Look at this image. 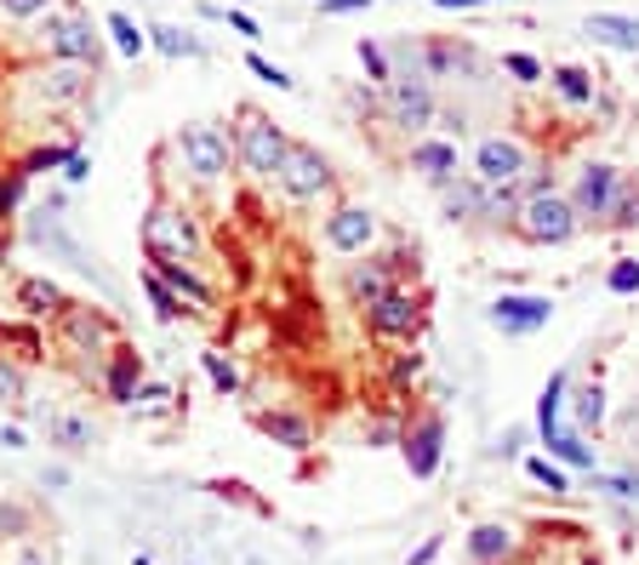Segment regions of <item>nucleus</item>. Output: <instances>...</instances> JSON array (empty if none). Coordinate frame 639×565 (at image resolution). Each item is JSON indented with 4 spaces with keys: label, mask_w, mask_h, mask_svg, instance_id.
<instances>
[{
    "label": "nucleus",
    "mask_w": 639,
    "mask_h": 565,
    "mask_svg": "<svg viewBox=\"0 0 639 565\" xmlns=\"http://www.w3.org/2000/svg\"><path fill=\"white\" fill-rule=\"evenodd\" d=\"M502 69L514 74V81H543V63H536V58H525V51H508V58H502Z\"/></svg>",
    "instance_id": "36"
},
{
    "label": "nucleus",
    "mask_w": 639,
    "mask_h": 565,
    "mask_svg": "<svg viewBox=\"0 0 639 565\" xmlns=\"http://www.w3.org/2000/svg\"><path fill=\"white\" fill-rule=\"evenodd\" d=\"M46 434H52L63 451H86L92 446V423H81V417H46Z\"/></svg>",
    "instance_id": "25"
},
{
    "label": "nucleus",
    "mask_w": 639,
    "mask_h": 565,
    "mask_svg": "<svg viewBox=\"0 0 639 565\" xmlns=\"http://www.w3.org/2000/svg\"><path fill=\"white\" fill-rule=\"evenodd\" d=\"M348 12H371V0H320V17H348Z\"/></svg>",
    "instance_id": "39"
},
{
    "label": "nucleus",
    "mask_w": 639,
    "mask_h": 565,
    "mask_svg": "<svg viewBox=\"0 0 639 565\" xmlns=\"http://www.w3.org/2000/svg\"><path fill=\"white\" fill-rule=\"evenodd\" d=\"M228 17V30H235V35H246V40H258V23H251L246 12H223Z\"/></svg>",
    "instance_id": "44"
},
{
    "label": "nucleus",
    "mask_w": 639,
    "mask_h": 565,
    "mask_svg": "<svg viewBox=\"0 0 639 565\" xmlns=\"http://www.w3.org/2000/svg\"><path fill=\"white\" fill-rule=\"evenodd\" d=\"M434 554H440V537H428V543H423V549H417V554H412V565H428V560H434Z\"/></svg>",
    "instance_id": "46"
},
{
    "label": "nucleus",
    "mask_w": 639,
    "mask_h": 565,
    "mask_svg": "<svg viewBox=\"0 0 639 565\" xmlns=\"http://www.w3.org/2000/svg\"><path fill=\"white\" fill-rule=\"evenodd\" d=\"M389 103L400 126H428L434 120V92L428 81H389Z\"/></svg>",
    "instance_id": "16"
},
{
    "label": "nucleus",
    "mask_w": 639,
    "mask_h": 565,
    "mask_svg": "<svg viewBox=\"0 0 639 565\" xmlns=\"http://www.w3.org/2000/svg\"><path fill=\"white\" fill-rule=\"evenodd\" d=\"M605 286L617 292V297H634V292H639V257H623V263H611Z\"/></svg>",
    "instance_id": "31"
},
{
    "label": "nucleus",
    "mask_w": 639,
    "mask_h": 565,
    "mask_svg": "<svg viewBox=\"0 0 639 565\" xmlns=\"http://www.w3.org/2000/svg\"><path fill=\"white\" fill-rule=\"evenodd\" d=\"M582 35L611 46V51H639V17H628V12H588Z\"/></svg>",
    "instance_id": "14"
},
{
    "label": "nucleus",
    "mask_w": 639,
    "mask_h": 565,
    "mask_svg": "<svg viewBox=\"0 0 639 565\" xmlns=\"http://www.w3.org/2000/svg\"><path fill=\"white\" fill-rule=\"evenodd\" d=\"M63 177H69V184H86V177H92V161H86V154H69V161H63Z\"/></svg>",
    "instance_id": "42"
},
{
    "label": "nucleus",
    "mask_w": 639,
    "mask_h": 565,
    "mask_svg": "<svg viewBox=\"0 0 639 565\" xmlns=\"http://www.w3.org/2000/svg\"><path fill=\"white\" fill-rule=\"evenodd\" d=\"M577 205L566 195H554V189H531L525 205H520V235L536 240V246H566L577 235Z\"/></svg>",
    "instance_id": "1"
},
{
    "label": "nucleus",
    "mask_w": 639,
    "mask_h": 565,
    "mask_svg": "<svg viewBox=\"0 0 639 565\" xmlns=\"http://www.w3.org/2000/svg\"><path fill=\"white\" fill-rule=\"evenodd\" d=\"M143 246H149V257L155 263H189V257L200 251V235H194V217H184V212H149L143 217Z\"/></svg>",
    "instance_id": "3"
},
{
    "label": "nucleus",
    "mask_w": 639,
    "mask_h": 565,
    "mask_svg": "<svg viewBox=\"0 0 639 565\" xmlns=\"http://www.w3.org/2000/svg\"><path fill=\"white\" fill-rule=\"evenodd\" d=\"M588 565H600V560H588Z\"/></svg>",
    "instance_id": "49"
},
{
    "label": "nucleus",
    "mask_w": 639,
    "mask_h": 565,
    "mask_svg": "<svg viewBox=\"0 0 639 565\" xmlns=\"http://www.w3.org/2000/svg\"><path fill=\"white\" fill-rule=\"evenodd\" d=\"M286 132H280L274 120H263V115H246L240 120V138H235V154L246 161V172L251 177H280V161H286Z\"/></svg>",
    "instance_id": "4"
},
{
    "label": "nucleus",
    "mask_w": 639,
    "mask_h": 565,
    "mask_svg": "<svg viewBox=\"0 0 639 565\" xmlns=\"http://www.w3.org/2000/svg\"><path fill=\"white\" fill-rule=\"evenodd\" d=\"M554 320V303L548 297H520V292H502L492 303V326L508 331V338H525V331H543Z\"/></svg>",
    "instance_id": "12"
},
{
    "label": "nucleus",
    "mask_w": 639,
    "mask_h": 565,
    "mask_svg": "<svg viewBox=\"0 0 639 565\" xmlns=\"http://www.w3.org/2000/svg\"><path fill=\"white\" fill-rule=\"evenodd\" d=\"M280 189H286L292 200H320L331 189V166H326V154L309 149V143H292L286 149V161H280Z\"/></svg>",
    "instance_id": "8"
},
{
    "label": "nucleus",
    "mask_w": 639,
    "mask_h": 565,
    "mask_svg": "<svg viewBox=\"0 0 639 565\" xmlns=\"http://www.w3.org/2000/svg\"><path fill=\"white\" fill-rule=\"evenodd\" d=\"M525 474L536 485H548V492H571V480H566V469H559L554 457H525Z\"/></svg>",
    "instance_id": "28"
},
{
    "label": "nucleus",
    "mask_w": 639,
    "mask_h": 565,
    "mask_svg": "<svg viewBox=\"0 0 639 565\" xmlns=\"http://www.w3.org/2000/svg\"><path fill=\"white\" fill-rule=\"evenodd\" d=\"M577 423H582V428H600V423H605V395H600V382L577 400Z\"/></svg>",
    "instance_id": "34"
},
{
    "label": "nucleus",
    "mask_w": 639,
    "mask_h": 565,
    "mask_svg": "<svg viewBox=\"0 0 639 565\" xmlns=\"http://www.w3.org/2000/svg\"><path fill=\"white\" fill-rule=\"evenodd\" d=\"M348 292L360 297L366 308L377 303V297H389L394 286H389V263H354V274H348Z\"/></svg>",
    "instance_id": "19"
},
{
    "label": "nucleus",
    "mask_w": 639,
    "mask_h": 565,
    "mask_svg": "<svg viewBox=\"0 0 639 565\" xmlns=\"http://www.w3.org/2000/svg\"><path fill=\"white\" fill-rule=\"evenodd\" d=\"M360 63H366V74H371V81H382V86H389V81H394V69H389V58H382V46L360 40Z\"/></svg>",
    "instance_id": "35"
},
{
    "label": "nucleus",
    "mask_w": 639,
    "mask_h": 565,
    "mask_svg": "<svg viewBox=\"0 0 639 565\" xmlns=\"http://www.w3.org/2000/svg\"><path fill=\"white\" fill-rule=\"evenodd\" d=\"M177 154H184V166L200 184H217L228 172V161H235V149H228V138L217 126H184V132H177Z\"/></svg>",
    "instance_id": "5"
},
{
    "label": "nucleus",
    "mask_w": 639,
    "mask_h": 565,
    "mask_svg": "<svg viewBox=\"0 0 639 565\" xmlns=\"http://www.w3.org/2000/svg\"><path fill=\"white\" fill-rule=\"evenodd\" d=\"M440 451H446V423L440 417H423L412 434H405V462H412V474L428 480L440 469Z\"/></svg>",
    "instance_id": "13"
},
{
    "label": "nucleus",
    "mask_w": 639,
    "mask_h": 565,
    "mask_svg": "<svg viewBox=\"0 0 639 565\" xmlns=\"http://www.w3.org/2000/svg\"><path fill=\"white\" fill-rule=\"evenodd\" d=\"M246 69H251V74H258V81H269L274 92H292V74H286V69H280V63H269V58H263V51H246Z\"/></svg>",
    "instance_id": "32"
},
{
    "label": "nucleus",
    "mask_w": 639,
    "mask_h": 565,
    "mask_svg": "<svg viewBox=\"0 0 639 565\" xmlns=\"http://www.w3.org/2000/svg\"><path fill=\"white\" fill-rule=\"evenodd\" d=\"M263 434H274V440H280V446H292V451L309 446V423L292 417V411H269V417H263Z\"/></svg>",
    "instance_id": "24"
},
{
    "label": "nucleus",
    "mask_w": 639,
    "mask_h": 565,
    "mask_svg": "<svg viewBox=\"0 0 639 565\" xmlns=\"http://www.w3.org/2000/svg\"><path fill=\"white\" fill-rule=\"evenodd\" d=\"M611 223H617V228H628V223H639V189H617V200H611V212H605Z\"/></svg>",
    "instance_id": "33"
},
{
    "label": "nucleus",
    "mask_w": 639,
    "mask_h": 565,
    "mask_svg": "<svg viewBox=\"0 0 639 565\" xmlns=\"http://www.w3.org/2000/svg\"><path fill=\"white\" fill-rule=\"evenodd\" d=\"M377 240V217L366 205H338V212L326 217V246L343 251V257H366Z\"/></svg>",
    "instance_id": "10"
},
{
    "label": "nucleus",
    "mask_w": 639,
    "mask_h": 565,
    "mask_svg": "<svg viewBox=\"0 0 639 565\" xmlns=\"http://www.w3.org/2000/svg\"><path fill=\"white\" fill-rule=\"evenodd\" d=\"M40 35H46V46H52L58 63H81V69L97 63V35H92L86 17H46Z\"/></svg>",
    "instance_id": "9"
},
{
    "label": "nucleus",
    "mask_w": 639,
    "mask_h": 565,
    "mask_svg": "<svg viewBox=\"0 0 639 565\" xmlns=\"http://www.w3.org/2000/svg\"><path fill=\"white\" fill-rule=\"evenodd\" d=\"M17 297H23V308H29V315H63V308H69L52 280H23Z\"/></svg>",
    "instance_id": "22"
},
{
    "label": "nucleus",
    "mask_w": 639,
    "mask_h": 565,
    "mask_svg": "<svg viewBox=\"0 0 639 565\" xmlns=\"http://www.w3.org/2000/svg\"><path fill=\"white\" fill-rule=\"evenodd\" d=\"M412 172H423L428 184H446V177L457 172V143H446V138L412 143Z\"/></svg>",
    "instance_id": "18"
},
{
    "label": "nucleus",
    "mask_w": 639,
    "mask_h": 565,
    "mask_svg": "<svg viewBox=\"0 0 639 565\" xmlns=\"http://www.w3.org/2000/svg\"><path fill=\"white\" fill-rule=\"evenodd\" d=\"M0 446H7V451H23V428H0Z\"/></svg>",
    "instance_id": "47"
},
{
    "label": "nucleus",
    "mask_w": 639,
    "mask_h": 565,
    "mask_svg": "<svg viewBox=\"0 0 639 565\" xmlns=\"http://www.w3.org/2000/svg\"><path fill=\"white\" fill-rule=\"evenodd\" d=\"M566 389H571V377H566V372H554V377H548V389H543V400H536V428H543L548 457L571 462V469H594V451H588L571 428H559V400H566Z\"/></svg>",
    "instance_id": "2"
},
{
    "label": "nucleus",
    "mask_w": 639,
    "mask_h": 565,
    "mask_svg": "<svg viewBox=\"0 0 639 565\" xmlns=\"http://www.w3.org/2000/svg\"><path fill=\"white\" fill-rule=\"evenodd\" d=\"M104 30L115 35V51H120V58H143V51H149V30H138L126 12H109Z\"/></svg>",
    "instance_id": "21"
},
{
    "label": "nucleus",
    "mask_w": 639,
    "mask_h": 565,
    "mask_svg": "<svg viewBox=\"0 0 639 565\" xmlns=\"http://www.w3.org/2000/svg\"><path fill=\"white\" fill-rule=\"evenodd\" d=\"M200 366H206V377H212V389H217V395H235V389H240V372L228 366L223 354H200Z\"/></svg>",
    "instance_id": "30"
},
{
    "label": "nucleus",
    "mask_w": 639,
    "mask_h": 565,
    "mask_svg": "<svg viewBox=\"0 0 639 565\" xmlns=\"http://www.w3.org/2000/svg\"><path fill=\"white\" fill-rule=\"evenodd\" d=\"M423 377V354H400L394 360V382H417Z\"/></svg>",
    "instance_id": "41"
},
{
    "label": "nucleus",
    "mask_w": 639,
    "mask_h": 565,
    "mask_svg": "<svg viewBox=\"0 0 639 565\" xmlns=\"http://www.w3.org/2000/svg\"><path fill=\"white\" fill-rule=\"evenodd\" d=\"M143 292H149V303H155V315H161V320H177V315H184V297H177L155 269L143 274Z\"/></svg>",
    "instance_id": "26"
},
{
    "label": "nucleus",
    "mask_w": 639,
    "mask_h": 565,
    "mask_svg": "<svg viewBox=\"0 0 639 565\" xmlns=\"http://www.w3.org/2000/svg\"><path fill=\"white\" fill-rule=\"evenodd\" d=\"M149 40H155L166 58H194V51H200V40H189L184 30H166V23H161V30H149Z\"/></svg>",
    "instance_id": "29"
},
{
    "label": "nucleus",
    "mask_w": 639,
    "mask_h": 565,
    "mask_svg": "<svg viewBox=\"0 0 639 565\" xmlns=\"http://www.w3.org/2000/svg\"><path fill=\"white\" fill-rule=\"evenodd\" d=\"M428 7H440V12H469V7H492V0H428Z\"/></svg>",
    "instance_id": "45"
},
{
    "label": "nucleus",
    "mask_w": 639,
    "mask_h": 565,
    "mask_svg": "<svg viewBox=\"0 0 639 565\" xmlns=\"http://www.w3.org/2000/svg\"><path fill=\"white\" fill-rule=\"evenodd\" d=\"M0 400H7V405H23V372L7 366V360H0Z\"/></svg>",
    "instance_id": "37"
},
{
    "label": "nucleus",
    "mask_w": 639,
    "mask_h": 565,
    "mask_svg": "<svg viewBox=\"0 0 639 565\" xmlns=\"http://www.w3.org/2000/svg\"><path fill=\"white\" fill-rule=\"evenodd\" d=\"M86 86H92V69H81V63H52L40 74V97L46 103H74V97H86Z\"/></svg>",
    "instance_id": "17"
},
{
    "label": "nucleus",
    "mask_w": 639,
    "mask_h": 565,
    "mask_svg": "<svg viewBox=\"0 0 639 565\" xmlns=\"http://www.w3.org/2000/svg\"><path fill=\"white\" fill-rule=\"evenodd\" d=\"M132 377H138V354H132V349H120V360H115V372H109V395H115L120 405H132V400H138V389H132Z\"/></svg>",
    "instance_id": "27"
},
{
    "label": "nucleus",
    "mask_w": 639,
    "mask_h": 565,
    "mask_svg": "<svg viewBox=\"0 0 639 565\" xmlns=\"http://www.w3.org/2000/svg\"><path fill=\"white\" fill-rule=\"evenodd\" d=\"M514 549H520L514 526L485 520V526H474V531H469V560H474V565H502V560H514Z\"/></svg>",
    "instance_id": "15"
},
{
    "label": "nucleus",
    "mask_w": 639,
    "mask_h": 565,
    "mask_svg": "<svg viewBox=\"0 0 639 565\" xmlns=\"http://www.w3.org/2000/svg\"><path fill=\"white\" fill-rule=\"evenodd\" d=\"M12 565H46V554L40 549H17V560Z\"/></svg>",
    "instance_id": "48"
},
{
    "label": "nucleus",
    "mask_w": 639,
    "mask_h": 565,
    "mask_svg": "<svg viewBox=\"0 0 639 565\" xmlns=\"http://www.w3.org/2000/svg\"><path fill=\"white\" fill-rule=\"evenodd\" d=\"M525 172H531V154L514 138H485L474 149V184H485V189H508V184H520Z\"/></svg>",
    "instance_id": "7"
},
{
    "label": "nucleus",
    "mask_w": 639,
    "mask_h": 565,
    "mask_svg": "<svg viewBox=\"0 0 639 565\" xmlns=\"http://www.w3.org/2000/svg\"><path fill=\"white\" fill-rule=\"evenodd\" d=\"M366 326L377 331V338H389V343H412L417 331H423V297L417 292H389V297H377L366 308Z\"/></svg>",
    "instance_id": "6"
},
{
    "label": "nucleus",
    "mask_w": 639,
    "mask_h": 565,
    "mask_svg": "<svg viewBox=\"0 0 639 565\" xmlns=\"http://www.w3.org/2000/svg\"><path fill=\"white\" fill-rule=\"evenodd\" d=\"M155 274L166 280V286L177 292V297H189V303H212V286L200 280L189 263H155Z\"/></svg>",
    "instance_id": "20"
},
{
    "label": "nucleus",
    "mask_w": 639,
    "mask_h": 565,
    "mask_svg": "<svg viewBox=\"0 0 639 565\" xmlns=\"http://www.w3.org/2000/svg\"><path fill=\"white\" fill-rule=\"evenodd\" d=\"M594 485H605V492H617V497H639V480L634 474H600Z\"/></svg>",
    "instance_id": "40"
},
{
    "label": "nucleus",
    "mask_w": 639,
    "mask_h": 565,
    "mask_svg": "<svg viewBox=\"0 0 639 565\" xmlns=\"http://www.w3.org/2000/svg\"><path fill=\"white\" fill-rule=\"evenodd\" d=\"M617 189H623V172H617V166H605V161L582 166V172H577V189H571L577 217H605L611 200H617Z\"/></svg>",
    "instance_id": "11"
},
{
    "label": "nucleus",
    "mask_w": 639,
    "mask_h": 565,
    "mask_svg": "<svg viewBox=\"0 0 639 565\" xmlns=\"http://www.w3.org/2000/svg\"><path fill=\"white\" fill-rule=\"evenodd\" d=\"M17 189H23V172H12L7 184H0V217H7L12 205H17Z\"/></svg>",
    "instance_id": "43"
},
{
    "label": "nucleus",
    "mask_w": 639,
    "mask_h": 565,
    "mask_svg": "<svg viewBox=\"0 0 639 565\" xmlns=\"http://www.w3.org/2000/svg\"><path fill=\"white\" fill-rule=\"evenodd\" d=\"M46 7H52V0H0L7 17H46Z\"/></svg>",
    "instance_id": "38"
},
{
    "label": "nucleus",
    "mask_w": 639,
    "mask_h": 565,
    "mask_svg": "<svg viewBox=\"0 0 639 565\" xmlns=\"http://www.w3.org/2000/svg\"><path fill=\"white\" fill-rule=\"evenodd\" d=\"M548 81H554V92L566 97V103H594V74H588V69H577V63L554 69Z\"/></svg>",
    "instance_id": "23"
}]
</instances>
